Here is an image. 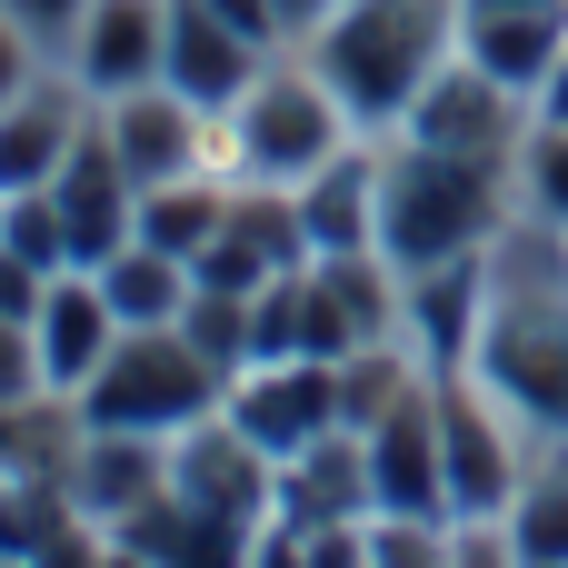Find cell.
<instances>
[{
    "label": "cell",
    "mask_w": 568,
    "mask_h": 568,
    "mask_svg": "<svg viewBox=\"0 0 568 568\" xmlns=\"http://www.w3.org/2000/svg\"><path fill=\"white\" fill-rule=\"evenodd\" d=\"M300 230H310V260L379 250V140H349L300 180Z\"/></svg>",
    "instance_id": "obj_14"
},
{
    "label": "cell",
    "mask_w": 568,
    "mask_h": 568,
    "mask_svg": "<svg viewBox=\"0 0 568 568\" xmlns=\"http://www.w3.org/2000/svg\"><path fill=\"white\" fill-rule=\"evenodd\" d=\"M30 339H40V369H50V389H60V399H80V389H90V369L120 349V310H110L100 270H50V300H40Z\"/></svg>",
    "instance_id": "obj_13"
},
{
    "label": "cell",
    "mask_w": 568,
    "mask_h": 568,
    "mask_svg": "<svg viewBox=\"0 0 568 568\" xmlns=\"http://www.w3.org/2000/svg\"><path fill=\"white\" fill-rule=\"evenodd\" d=\"M529 120H568V50L549 60V80L529 90Z\"/></svg>",
    "instance_id": "obj_27"
},
{
    "label": "cell",
    "mask_w": 568,
    "mask_h": 568,
    "mask_svg": "<svg viewBox=\"0 0 568 568\" xmlns=\"http://www.w3.org/2000/svg\"><path fill=\"white\" fill-rule=\"evenodd\" d=\"M60 70L90 90V100H120V90H150L170 70V0H90Z\"/></svg>",
    "instance_id": "obj_10"
},
{
    "label": "cell",
    "mask_w": 568,
    "mask_h": 568,
    "mask_svg": "<svg viewBox=\"0 0 568 568\" xmlns=\"http://www.w3.org/2000/svg\"><path fill=\"white\" fill-rule=\"evenodd\" d=\"M469 10H568V0H469Z\"/></svg>",
    "instance_id": "obj_29"
},
{
    "label": "cell",
    "mask_w": 568,
    "mask_h": 568,
    "mask_svg": "<svg viewBox=\"0 0 568 568\" xmlns=\"http://www.w3.org/2000/svg\"><path fill=\"white\" fill-rule=\"evenodd\" d=\"M349 140H369L359 120H349V100L320 80V60L290 40V50H270L260 60V80L220 110V150H230V180H280V190H300L320 160H339Z\"/></svg>",
    "instance_id": "obj_4"
},
{
    "label": "cell",
    "mask_w": 568,
    "mask_h": 568,
    "mask_svg": "<svg viewBox=\"0 0 568 568\" xmlns=\"http://www.w3.org/2000/svg\"><path fill=\"white\" fill-rule=\"evenodd\" d=\"M389 140H429V150H469V160H519V140H529V100L509 90V80H489L469 50L409 100V120L389 130Z\"/></svg>",
    "instance_id": "obj_7"
},
{
    "label": "cell",
    "mask_w": 568,
    "mask_h": 568,
    "mask_svg": "<svg viewBox=\"0 0 568 568\" xmlns=\"http://www.w3.org/2000/svg\"><path fill=\"white\" fill-rule=\"evenodd\" d=\"M0 240H10L20 260H40V270H70V220H60L50 190H10V200H0Z\"/></svg>",
    "instance_id": "obj_22"
},
{
    "label": "cell",
    "mask_w": 568,
    "mask_h": 568,
    "mask_svg": "<svg viewBox=\"0 0 568 568\" xmlns=\"http://www.w3.org/2000/svg\"><path fill=\"white\" fill-rule=\"evenodd\" d=\"M50 200H60V220H70V270H100L110 250H130V240H140V180H130V170H120V150L100 140V110H90L80 150L60 160Z\"/></svg>",
    "instance_id": "obj_11"
},
{
    "label": "cell",
    "mask_w": 568,
    "mask_h": 568,
    "mask_svg": "<svg viewBox=\"0 0 568 568\" xmlns=\"http://www.w3.org/2000/svg\"><path fill=\"white\" fill-rule=\"evenodd\" d=\"M230 399V369L190 339V329H120V349L90 369L80 419L90 429H140V439H180Z\"/></svg>",
    "instance_id": "obj_5"
},
{
    "label": "cell",
    "mask_w": 568,
    "mask_h": 568,
    "mask_svg": "<svg viewBox=\"0 0 568 568\" xmlns=\"http://www.w3.org/2000/svg\"><path fill=\"white\" fill-rule=\"evenodd\" d=\"M100 140L120 150V170H130L140 190L190 180V170H230V150H220V110H200V100L170 90V80L100 100Z\"/></svg>",
    "instance_id": "obj_6"
},
{
    "label": "cell",
    "mask_w": 568,
    "mask_h": 568,
    "mask_svg": "<svg viewBox=\"0 0 568 568\" xmlns=\"http://www.w3.org/2000/svg\"><path fill=\"white\" fill-rule=\"evenodd\" d=\"M509 180H519V210H539V220H559V230H568V120H529Z\"/></svg>",
    "instance_id": "obj_21"
},
{
    "label": "cell",
    "mask_w": 568,
    "mask_h": 568,
    "mask_svg": "<svg viewBox=\"0 0 568 568\" xmlns=\"http://www.w3.org/2000/svg\"><path fill=\"white\" fill-rule=\"evenodd\" d=\"M100 290H110L120 329H180V310H190L200 270H190V260H170L160 240H130V250H110V260H100Z\"/></svg>",
    "instance_id": "obj_18"
},
{
    "label": "cell",
    "mask_w": 568,
    "mask_h": 568,
    "mask_svg": "<svg viewBox=\"0 0 568 568\" xmlns=\"http://www.w3.org/2000/svg\"><path fill=\"white\" fill-rule=\"evenodd\" d=\"M90 110H100V100H90L70 70H50L40 90H20V100L0 110V200H10V190H50V180H60V160L80 150Z\"/></svg>",
    "instance_id": "obj_12"
},
{
    "label": "cell",
    "mask_w": 568,
    "mask_h": 568,
    "mask_svg": "<svg viewBox=\"0 0 568 568\" xmlns=\"http://www.w3.org/2000/svg\"><path fill=\"white\" fill-rule=\"evenodd\" d=\"M539 439H568V230L519 210L499 240H489V310H479V339L469 359Z\"/></svg>",
    "instance_id": "obj_1"
},
{
    "label": "cell",
    "mask_w": 568,
    "mask_h": 568,
    "mask_svg": "<svg viewBox=\"0 0 568 568\" xmlns=\"http://www.w3.org/2000/svg\"><path fill=\"white\" fill-rule=\"evenodd\" d=\"M230 170H190V180H160V190H140V240H160L170 260H200L210 240H220V220H230Z\"/></svg>",
    "instance_id": "obj_19"
},
{
    "label": "cell",
    "mask_w": 568,
    "mask_h": 568,
    "mask_svg": "<svg viewBox=\"0 0 568 568\" xmlns=\"http://www.w3.org/2000/svg\"><path fill=\"white\" fill-rule=\"evenodd\" d=\"M509 220H519L509 160H469V150H429V140H379V250L399 270L479 260Z\"/></svg>",
    "instance_id": "obj_3"
},
{
    "label": "cell",
    "mask_w": 568,
    "mask_h": 568,
    "mask_svg": "<svg viewBox=\"0 0 568 568\" xmlns=\"http://www.w3.org/2000/svg\"><path fill=\"white\" fill-rule=\"evenodd\" d=\"M40 300H50V270L0 240V320H40Z\"/></svg>",
    "instance_id": "obj_26"
},
{
    "label": "cell",
    "mask_w": 568,
    "mask_h": 568,
    "mask_svg": "<svg viewBox=\"0 0 568 568\" xmlns=\"http://www.w3.org/2000/svg\"><path fill=\"white\" fill-rule=\"evenodd\" d=\"M80 10H90V0H0V20H20V30H30V40L50 50V60L70 50V30H80Z\"/></svg>",
    "instance_id": "obj_25"
},
{
    "label": "cell",
    "mask_w": 568,
    "mask_h": 568,
    "mask_svg": "<svg viewBox=\"0 0 568 568\" xmlns=\"http://www.w3.org/2000/svg\"><path fill=\"white\" fill-rule=\"evenodd\" d=\"M270 459H300L310 439L339 429V359H250L230 369V399H220Z\"/></svg>",
    "instance_id": "obj_9"
},
{
    "label": "cell",
    "mask_w": 568,
    "mask_h": 568,
    "mask_svg": "<svg viewBox=\"0 0 568 568\" xmlns=\"http://www.w3.org/2000/svg\"><path fill=\"white\" fill-rule=\"evenodd\" d=\"M479 310H489V250H479V260H429V270H409L399 339H409L429 369H459L469 339H479Z\"/></svg>",
    "instance_id": "obj_16"
},
{
    "label": "cell",
    "mask_w": 568,
    "mask_h": 568,
    "mask_svg": "<svg viewBox=\"0 0 568 568\" xmlns=\"http://www.w3.org/2000/svg\"><path fill=\"white\" fill-rule=\"evenodd\" d=\"M170 489H180L190 509H210V519L260 529V519L280 509V459H270L230 409H210L200 429H180V439H170Z\"/></svg>",
    "instance_id": "obj_8"
},
{
    "label": "cell",
    "mask_w": 568,
    "mask_h": 568,
    "mask_svg": "<svg viewBox=\"0 0 568 568\" xmlns=\"http://www.w3.org/2000/svg\"><path fill=\"white\" fill-rule=\"evenodd\" d=\"M329 10H339V0H280V30H290V40H310Z\"/></svg>",
    "instance_id": "obj_28"
},
{
    "label": "cell",
    "mask_w": 568,
    "mask_h": 568,
    "mask_svg": "<svg viewBox=\"0 0 568 568\" xmlns=\"http://www.w3.org/2000/svg\"><path fill=\"white\" fill-rule=\"evenodd\" d=\"M40 389H50V369H40L30 320H0V409H10V399H40Z\"/></svg>",
    "instance_id": "obj_23"
},
{
    "label": "cell",
    "mask_w": 568,
    "mask_h": 568,
    "mask_svg": "<svg viewBox=\"0 0 568 568\" xmlns=\"http://www.w3.org/2000/svg\"><path fill=\"white\" fill-rule=\"evenodd\" d=\"M459 30H469V0H339L300 50L349 100V120L369 140H389L409 120V100L459 60Z\"/></svg>",
    "instance_id": "obj_2"
},
{
    "label": "cell",
    "mask_w": 568,
    "mask_h": 568,
    "mask_svg": "<svg viewBox=\"0 0 568 568\" xmlns=\"http://www.w3.org/2000/svg\"><path fill=\"white\" fill-rule=\"evenodd\" d=\"M260 60H270V50H260L240 20H220L210 0H170V70H160L170 90H190L200 110H230V100L260 80Z\"/></svg>",
    "instance_id": "obj_15"
},
{
    "label": "cell",
    "mask_w": 568,
    "mask_h": 568,
    "mask_svg": "<svg viewBox=\"0 0 568 568\" xmlns=\"http://www.w3.org/2000/svg\"><path fill=\"white\" fill-rule=\"evenodd\" d=\"M50 70H60V60H50V50H40V40L20 30V20H0V110H10L20 90H40Z\"/></svg>",
    "instance_id": "obj_24"
},
{
    "label": "cell",
    "mask_w": 568,
    "mask_h": 568,
    "mask_svg": "<svg viewBox=\"0 0 568 568\" xmlns=\"http://www.w3.org/2000/svg\"><path fill=\"white\" fill-rule=\"evenodd\" d=\"M509 549H519V568L568 559V439H549V459H529V479L509 499Z\"/></svg>",
    "instance_id": "obj_20"
},
{
    "label": "cell",
    "mask_w": 568,
    "mask_h": 568,
    "mask_svg": "<svg viewBox=\"0 0 568 568\" xmlns=\"http://www.w3.org/2000/svg\"><path fill=\"white\" fill-rule=\"evenodd\" d=\"M459 50H469L489 80H509V90L529 100V90L549 80V60L568 50V10H469Z\"/></svg>",
    "instance_id": "obj_17"
}]
</instances>
